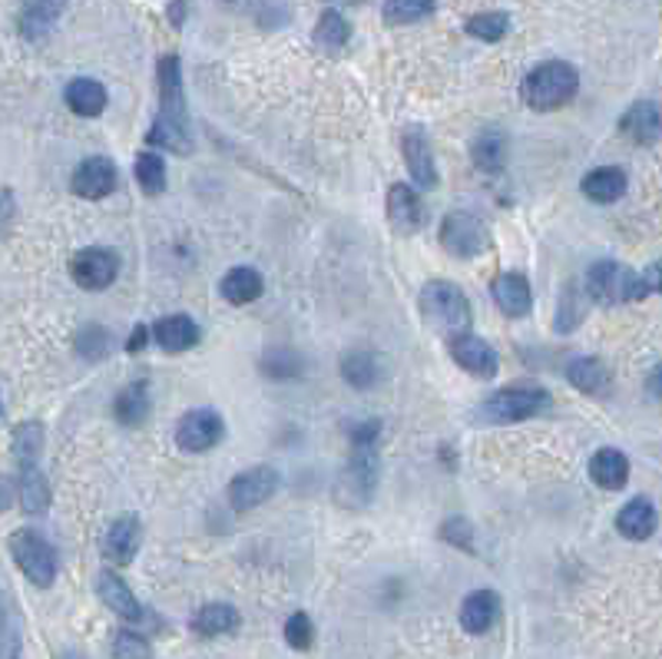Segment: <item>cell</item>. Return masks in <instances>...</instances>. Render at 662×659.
<instances>
[{
	"label": "cell",
	"mask_w": 662,
	"mask_h": 659,
	"mask_svg": "<svg viewBox=\"0 0 662 659\" xmlns=\"http://www.w3.org/2000/svg\"><path fill=\"white\" fill-rule=\"evenodd\" d=\"M146 139L179 156L192 153L186 100H182V70H179V56L172 53L159 60V116L153 119Z\"/></svg>",
	"instance_id": "obj_1"
},
{
	"label": "cell",
	"mask_w": 662,
	"mask_h": 659,
	"mask_svg": "<svg viewBox=\"0 0 662 659\" xmlns=\"http://www.w3.org/2000/svg\"><path fill=\"white\" fill-rule=\"evenodd\" d=\"M580 90V73L564 63V60H547L540 63L537 70L527 73L521 93H524V103L530 109H540V113H550V109H560L567 106Z\"/></svg>",
	"instance_id": "obj_2"
},
{
	"label": "cell",
	"mask_w": 662,
	"mask_h": 659,
	"mask_svg": "<svg viewBox=\"0 0 662 659\" xmlns=\"http://www.w3.org/2000/svg\"><path fill=\"white\" fill-rule=\"evenodd\" d=\"M421 312L438 332H444L451 338L464 335L474 318L467 295L454 282H444V279H434L421 289Z\"/></svg>",
	"instance_id": "obj_3"
},
{
	"label": "cell",
	"mask_w": 662,
	"mask_h": 659,
	"mask_svg": "<svg viewBox=\"0 0 662 659\" xmlns=\"http://www.w3.org/2000/svg\"><path fill=\"white\" fill-rule=\"evenodd\" d=\"M587 292L603 305H627V302H640L653 295L647 275L633 272L623 262H597L587 272Z\"/></svg>",
	"instance_id": "obj_4"
},
{
	"label": "cell",
	"mask_w": 662,
	"mask_h": 659,
	"mask_svg": "<svg viewBox=\"0 0 662 659\" xmlns=\"http://www.w3.org/2000/svg\"><path fill=\"white\" fill-rule=\"evenodd\" d=\"M441 245L454 259H477L491 249V229L474 212H448L441 222Z\"/></svg>",
	"instance_id": "obj_5"
},
{
	"label": "cell",
	"mask_w": 662,
	"mask_h": 659,
	"mask_svg": "<svg viewBox=\"0 0 662 659\" xmlns=\"http://www.w3.org/2000/svg\"><path fill=\"white\" fill-rule=\"evenodd\" d=\"M378 488V454L375 441H355V454L341 471L338 481V501L351 508H365Z\"/></svg>",
	"instance_id": "obj_6"
},
{
	"label": "cell",
	"mask_w": 662,
	"mask_h": 659,
	"mask_svg": "<svg viewBox=\"0 0 662 659\" xmlns=\"http://www.w3.org/2000/svg\"><path fill=\"white\" fill-rule=\"evenodd\" d=\"M10 554L20 567V574L33 587H50L56 580V551L36 534V531H13L10 537Z\"/></svg>",
	"instance_id": "obj_7"
},
{
	"label": "cell",
	"mask_w": 662,
	"mask_h": 659,
	"mask_svg": "<svg viewBox=\"0 0 662 659\" xmlns=\"http://www.w3.org/2000/svg\"><path fill=\"white\" fill-rule=\"evenodd\" d=\"M550 408V395L544 388H504L487 398L484 418L494 425H517L527 418H537Z\"/></svg>",
	"instance_id": "obj_8"
},
{
	"label": "cell",
	"mask_w": 662,
	"mask_h": 659,
	"mask_svg": "<svg viewBox=\"0 0 662 659\" xmlns=\"http://www.w3.org/2000/svg\"><path fill=\"white\" fill-rule=\"evenodd\" d=\"M225 435V421L219 411L212 408H196V411H186L179 418V428H176V444L189 454H202L209 448H216Z\"/></svg>",
	"instance_id": "obj_9"
},
{
	"label": "cell",
	"mask_w": 662,
	"mask_h": 659,
	"mask_svg": "<svg viewBox=\"0 0 662 659\" xmlns=\"http://www.w3.org/2000/svg\"><path fill=\"white\" fill-rule=\"evenodd\" d=\"M70 275L80 289H90V292L109 289L119 275V255L113 249H103V245L83 249V252L73 255Z\"/></svg>",
	"instance_id": "obj_10"
},
{
	"label": "cell",
	"mask_w": 662,
	"mask_h": 659,
	"mask_svg": "<svg viewBox=\"0 0 662 659\" xmlns=\"http://www.w3.org/2000/svg\"><path fill=\"white\" fill-rule=\"evenodd\" d=\"M275 491H279V471L269 468V464H259V468L242 471L229 484V504L235 511H252V508L265 504Z\"/></svg>",
	"instance_id": "obj_11"
},
{
	"label": "cell",
	"mask_w": 662,
	"mask_h": 659,
	"mask_svg": "<svg viewBox=\"0 0 662 659\" xmlns=\"http://www.w3.org/2000/svg\"><path fill=\"white\" fill-rule=\"evenodd\" d=\"M70 189L83 199H103L116 189V166L103 156H90L73 169Z\"/></svg>",
	"instance_id": "obj_12"
},
{
	"label": "cell",
	"mask_w": 662,
	"mask_h": 659,
	"mask_svg": "<svg viewBox=\"0 0 662 659\" xmlns=\"http://www.w3.org/2000/svg\"><path fill=\"white\" fill-rule=\"evenodd\" d=\"M451 358L464 372H471L474 378H494L497 368H501L497 352L484 338H477V335H458V338H451Z\"/></svg>",
	"instance_id": "obj_13"
},
{
	"label": "cell",
	"mask_w": 662,
	"mask_h": 659,
	"mask_svg": "<svg viewBox=\"0 0 662 659\" xmlns=\"http://www.w3.org/2000/svg\"><path fill=\"white\" fill-rule=\"evenodd\" d=\"M401 149H404L411 179H414L421 189H434V186H438V166H434V149H431V139L424 136V129H418V126L404 129Z\"/></svg>",
	"instance_id": "obj_14"
},
{
	"label": "cell",
	"mask_w": 662,
	"mask_h": 659,
	"mask_svg": "<svg viewBox=\"0 0 662 659\" xmlns=\"http://www.w3.org/2000/svg\"><path fill=\"white\" fill-rule=\"evenodd\" d=\"M388 222L401 236H414L424 226V202H421L418 189H411L404 182L391 186V192H388Z\"/></svg>",
	"instance_id": "obj_15"
},
{
	"label": "cell",
	"mask_w": 662,
	"mask_h": 659,
	"mask_svg": "<svg viewBox=\"0 0 662 659\" xmlns=\"http://www.w3.org/2000/svg\"><path fill=\"white\" fill-rule=\"evenodd\" d=\"M139 541H143V531H139V521L136 517H129V514H123V517H116L109 527H106V534H103V557L113 564V567H126L133 557H136V551H139Z\"/></svg>",
	"instance_id": "obj_16"
},
{
	"label": "cell",
	"mask_w": 662,
	"mask_h": 659,
	"mask_svg": "<svg viewBox=\"0 0 662 659\" xmlns=\"http://www.w3.org/2000/svg\"><path fill=\"white\" fill-rule=\"evenodd\" d=\"M491 295L497 302V308L507 315V318H524L530 308H534V292H530V282L521 275V272H501L491 285Z\"/></svg>",
	"instance_id": "obj_17"
},
{
	"label": "cell",
	"mask_w": 662,
	"mask_h": 659,
	"mask_svg": "<svg viewBox=\"0 0 662 659\" xmlns=\"http://www.w3.org/2000/svg\"><path fill=\"white\" fill-rule=\"evenodd\" d=\"M96 594H99V600H103L119 620H126V624H139V620H143V607H139L136 594L126 587V580H123L119 574L103 571V574L96 577Z\"/></svg>",
	"instance_id": "obj_18"
},
{
	"label": "cell",
	"mask_w": 662,
	"mask_h": 659,
	"mask_svg": "<svg viewBox=\"0 0 662 659\" xmlns=\"http://www.w3.org/2000/svg\"><path fill=\"white\" fill-rule=\"evenodd\" d=\"M149 335H153V342H156L162 352H169V355L189 352V348L202 338V335H199V325H196L189 315H166V318L153 322Z\"/></svg>",
	"instance_id": "obj_19"
},
{
	"label": "cell",
	"mask_w": 662,
	"mask_h": 659,
	"mask_svg": "<svg viewBox=\"0 0 662 659\" xmlns=\"http://www.w3.org/2000/svg\"><path fill=\"white\" fill-rule=\"evenodd\" d=\"M501 617V597L494 590H474L461 604V627L474 637L487 634Z\"/></svg>",
	"instance_id": "obj_20"
},
{
	"label": "cell",
	"mask_w": 662,
	"mask_h": 659,
	"mask_svg": "<svg viewBox=\"0 0 662 659\" xmlns=\"http://www.w3.org/2000/svg\"><path fill=\"white\" fill-rule=\"evenodd\" d=\"M341 375L351 388L368 391L385 378V358L371 348H355L341 358Z\"/></svg>",
	"instance_id": "obj_21"
},
{
	"label": "cell",
	"mask_w": 662,
	"mask_h": 659,
	"mask_svg": "<svg viewBox=\"0 0 662 659\" xmlns=\"http://www.w3.org/2000/svg\"><path fill=\"white\" fill-rule=\"evenodd\" d=\"M660 106L653 100H643V103H633L627 109V116L620 119V129L627 139L640 143V146H653L660 139Z\"/></svg>",
	"instance_id": "obj_22"
},
{
	"label": "cell",
	"mask_w": 662,
	"mask_h": 659,
	"mask_svg": "<svg viewBox=\"0 0 662 659\" xmlns=\"http://www.w3.org/2000/svg\"><path fill=\"white\" fill-rule=\"evenodd\" d=\"M219 292H222V299H225L229 305H249V302H255V299L265 292V279H262V272L252 269V265H235V269H229V272L222 275Z\"/></svg>",
	"instance_id": "obj_23"
},
{
	"label": "cell",
	"mask_w": 662,
	"mask_h": 659,
	"mask_svg": "<svg viewBox=\"0 0 662 659\" xmlns=\"http://www.w3.org/2000/svg\"><path fill=\"white\" fill-rule=\"evenodd\" d=\"M567 381L584 391V395H593V398H603L613 385V375L610 368L600 362V358H574L567 365Z\"/></svg>",
	"instance_id": "obj_24"
},
{
	"label": "cell",
	"mask_w": 662,
	"mask_h": 659,
	"mask_svg": "<svg viewBox=\"0 0 662 659\" xmlns=\"http://www.w3.org/2000/svg\"><path fill=\"white\" fill-rule=\"evenodd\" d=\"M590 478L603 488V491H620L630 481V461L623 451L617 448H600L590 458Z\"/></svg>",
	"instance_id": "obj_25"
},
{
	"label": "cell",
	"mask_w": 662,
	"mask_h": 659,
	"mask_svg": "<svg viewBox=\"0 0 662 659\" xmlns=\"http://www.w3.org/2000/svg\"><path fill=\"white\" fill-rule=\"evenodd\" d=\"M584 192H587V199H593L600 206H610V202L623 199V192H627V172L617 169V166H600V169H593V172L584 176Z\"/></svg>",
	"instance_id": "obj_26"
},
{
	"label": "cell",
	"mask_w": 662,
	"mask_h": 659,
	"mask_svg": "<svg viewBox=\"0 0 662 659\" xmlns=\"http://www.w3.org/2000/svg\"><path fill=\"white\" fill-rule=\"evenodd\" d=\"M617 531L627 541H647V537H653V531H656V508H653V501H647V498L630 501L620 511V517H617Z\"/></svg>",
	"instance_id": "obj_27"
},
{
	"label": "cell",
	"mask_w": 662,
	"mask_h": 659,
	"mask_svg": "<svg viewBox=\"0 0 662 659\" xmlns=\"http://www.w3.org/2000/svg\"><path fill=\"white\" fill-rule=\"evenodd\" d=\"M242 624L239 610L229 607V604H206L196 617H192V630L206 640H216V637H225V634H235Z\"/></svg>",
	"instance_id": "obj_28"
},
{
	"label": "cell",
	"mask_w": 662,
	"mask_h": 659,
	"mask_svg": "<svg viewBox=\"0 0 662 659\" xmlns=\"http://www.w3.org/2000/svg\"><path fill=\"white\" fill-rule=\"evenodd\" d=\"M17 498H20V508L27 514H43L50 508V484H46L40 464L20 468V474H17Z\"/></svg>",
	"instance_id": "obj_29"
},
{
	"label": "cell",
	"mask_w": 662,
	"mask_h": 659,
	"mask_svg": "<svg viewBox=\"0 0 662 659\" xmlns=\"http://www.w3.org/2000/svg\"><path fill=\"white\" fill-rule=\"evenodd\" d=\"M66 106L76 116H99L106 109V86L99 80L80 76L66 86Z\"/></svg>",
	"instance_id": "obj_30"
},
{
	"label": "cell",
	"mask_w": 662,
	"mask_h": 659,
	"mask_svg": "<svg viewBox=\"0 0 662 659\" xmlns=\"http://www.w3.org/2000/svg\"><path fill=\"white\" fill-rule=\"evenodd\" d=\"M63 7H66V0H23V10H20V30H23V36H30V40L43 36L56 23V17L63 13Z\"/></svg>",
	"instance_id": "obj_31"
},
{
	"label": "cell",
	"mask_w": 662,
	"mask_h": 659,
	"mask_svg": "<svg viewBox=\"0 0 662 659\" xmlns=\"http://www.w3.org/2000/svg\"><path fill=\"white\" fill-rule=\"evenodd\" d=\"M116 418L129 428L143 425L149 418V388L146 381H136V385H126L119 395H116Z\"/></svg>",
	"instance_id": "obj_32"
},
{
	"label": "cell",
	"mask_w": 662,
	"mask_h": 659,
	"mask_svg": "<svg viewBox=\"0 0 662 659\" xmlns=\"http://www.w3.org/2000/svg\"><path fill=\"white\" fill-rule=\"evenodd\" d=\"M471 156H474L477 169H487V172L501 169L504 159H507V136H504L501 129H484V133H477V139H474V146H471Z\"/></svg>",
	"instance_id": "obj_33"
},
{
	"label": "cell",
	"mask_w": 662,
	"mask_h": 659,
	"mask_svg": "<svg viewBox=\"0 0 662 659\" xmlns=\"http://www.w3.org/2000/svg\"><path fill=\"white\" fill-rule=\"evenodd\" d=\"M43 451V425L40 421H27L13 431V454H17V468L36 464Z\"/></svg>",
	"instance_id": "obj_34"
},
{
	"label": "cell",
	"mask_w": 662,
	"mask_h": 659,
	"mask_svg": "<svg viewBox=\"0 0 662 659\" xmlns=\"http://www.w3.org/2000/svg\"><path fill=\"white\" fill-rule=\"evenodd\" d=\"M0 659H20V617L7 597H0Z\"/></svg>",
	"instance_id": "obj_35"
},
{
	"label": "cell",
	"mask_w": 662,
	"mask_h": 659,
	"mask_svg": "<svg viewBox=\"0 0 662 659\" xmlns=\"http://www.w3.org/2000/svg\"><path fill=\"white\" fill-rule=\"evenodd\" d=\"M136 182L143 186V192L156 196L166 189V163L156 153H139L136 156Z\"/></svg>",
	"instance_id": "obj_36"
},
{
	"label": "cell",
	"mask_w": 662,
	"mask_h": 659,
	"mask_svg": "<svg viewBox=\"0 0 662 659\" xmlns=\"http://www.w3.org/2000/svg\"><path fill=\"white\" fill-rule=\"evenodd\" d=\"M431 10H434V0H385V23H391V27L418 23Z\"/></svg>",
	"instance_id": "obj_37"
},
{
	"label": "cell",
	"mask_w": 662,
	"mask_h": 659,
	"mask_svg": "<svg viewBox=\"0 0 662 659\" xmlns=\"http://www.w3.org/2000/svg\"><path fill=\"white\" fill-rule=\"evenodd\" d=\"M507 30H511V17L501 10H487V13H477L467 20V33L477 40H487V43H497L501 36H507Z\"/></svg>",
	"instance_id": "obj_38"
},
{
	"label": "cell",
	"mask_w": 662,
	"mask_h": 659,
	"mask_svg": "<svg viewBox=\"0 0 662 659\" xmlns=\"http://www.w3.org/2000/svg\"><path fill=\"white\" fill-rule=\"evenodd\" d=\"M348 23H345V17L338 13V10H325L322 13V20H318V27H315V40L325 46V50H341L345 43H348Z\"/></svg>",
	"instance_id": "obj_39"
},
{
	"label": "cell",
	"mask_w": 662,
	"mask_h": 659,
	"mask_svg": "<svg viewBox=\"0 0 662 659\" xmlns=\"http://www.w3.org/2000/svg\"><path fill=\"white\" fill-rule=\"evenodd\" d=\"M285 644L292 647V650H298V653H305V650H312V644H315V624H312V617L308 614H292L288 620H285Z\"/></svg>",
	"instance_id": "obj_40"
},
{
	"label": "cell",
	"mask_w": 662,
	"mask_h": 659,
	"mask_svg": "<svg viewBox=\"0 0 662 659\" xmlns=\"http://www.w3.org/2000/svg\"><path fill=\"white\" fill-rule=\"evenodd\" d=\"M113 657L116 659H149V644L139 637V634H133V630H119L116 634V640H113Z\"/></svg>",
	"instance_id": "obj_41"
},
{
	"label": "cell",
	"mask_w": 662,
	"mask_h": 659,
	"mask_svg": "<svg viewBox=\"0 0 662 659\" xmlns=\"http://www.w3.org/2000/svg\"><path fill=\"white\" fill-rule=\"evenodd\" d=\"M262 365H265V372H269L272 378H292V375L302 368L298 355H292V352H285V348H272V352L262 358Z\"/></svg>",
	"instance_id": "obj_42"
},
{
	"label": "cell",
	"mask_w": 662,
	"mask_h": 659,
	"mask_svg": "<svg viewBox=\"0 0 662 659\" xmlns=\"http://www.w3.org/2000/svg\"><path fill=\"white\" fill-rule=\"evenodd\" d=\"M441 537L471 551V527H467V521H461V517H458V521H448V524L441 527Z\"/></svg>",
	"instance_id": "obj_43"
},
{
	"label": "cell",
	"mask_w": 662,
	"mask_h": 659,
	"mask_svg": "<svg viewBox=\"0 0 662 659\" xmlns=\"http://www.w3.org/2000/svg\"><path fill=\"white\" fill-rule=\"evenodd\" d=\"M10 504H13V491H10V484H7V481L0 478V514H3V511H7Z\"/></svg>",
	"instance_id": "obj_44"
},
{
	"label": "cell",
	"mask_w": 662,
	"mask_h": 659,
	"mask_svg": "<svg viewBox=\"0 0 662 659\" xmlns=\"http://www.w3.org/2000/svg\"><path fill=\"white\" fill-rule=\"evenodd\" d=\"M146 338H149V328H136V332H133V338H129V352H139Z\"/></svg>",
	"instance_id": "obj_45"
},
{
	"label": "cell",
	"mask_w": 662,
	"mask_h": 659,
	"mask_svg": "<svg viewBox=\"0 0 662 659\" xmlns=\"http://www.w3.org/2000/svg\"><path fill=\"white\" fill-rule=\"evenodd\" d=\"M0 418H3V395H0Z\"/></svg>",
	"instance_id": "obj_46"
}]
</instances>
